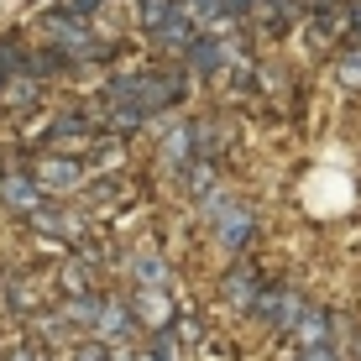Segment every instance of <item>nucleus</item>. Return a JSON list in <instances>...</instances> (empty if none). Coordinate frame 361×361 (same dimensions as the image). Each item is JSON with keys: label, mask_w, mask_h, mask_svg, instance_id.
<instances>
[{"label": "nucleus", "mask_w": 361, "mask_h": 361, "mask_svg": "<svg viewBox=\"0 0 361 361\" xmlns=\"http://www.w3.org/2000/svg\"><path fill=\"white\" fill-rule=\"evenodd\" d=\"M189 84L178 79L173 68H142V73H121V79L105 84V121L121 131H136L142 121L163 116L183 99Z\"/></svg>", "instance_id": "nucleus-1"}, {"label": "nucleus", "mask_w": 361, "mask_h": 361, "mask_svg": "<svg viewBox=\"0 0 361 361\" xmlns=\"http://www.w3.org/2000/svg\"><path fill=\"white\" fill-rule=\"evenodd\" d=\"M199 209H204L209 231H215V241L226 252H246V241H252V209L241 199H231L226 189H209V194H199Z\"/></svg>", "instance_id": "nucleus-2"}, {"label": "nucleus", "mask_w": 361, "mask_h": 361, "mask_svg": "<svg viewBox=\"0 0 361 361\" xmlns=\"http://www.w3.org/2000/svg\"><path fill=\"white\" fill-rule=\"evenodd\" d=\"M142 32L168 53H189L194 47V21L183 0H142Z\"/></svg>", "instance_id": "nucleus-3"}, {"label": "nucleus", "mask_w": 361, "mask_h": 361, "mask_svg": "<svg viewBox=\"0 0 361 361\" xmlns=\"http://www.w3.org/2000/svg\"><path fill=\"white\" fill-rule=\"evenodd\" d=\"M288 341H293V356H330L335 351V319L325 309L304 304L298 319H293V330H288Z\"/></svg>", "instance_id": "nucleus-4"}, {"label": "nucleus", "mask_w": 361, "mask_h": 361, "mask_svg": "<svg viewBox=\"0 0 361 361\" xmlns=\"http://www.w3.org/2000/svg\"><path fill=\"white\" fill-rule=\"evenodd\" d=\"M42 32H47V42H53L63 58H94V53H99V47L90 42V27H84L79 11H47V16H42Z\"/></svg>", "instance_id": "nucleus-5"}, {"label": "nucleus", "mask_w": 361, "mask_h": 361, "mask_svg": "<svg viewBox=\"0 0 361 361\" xmlns=\"http://www.w3.org/2000/svg\"><path fill=\"white\" fill-rule=\"evenodd\" d=\"M27 173L42 183V194H68V189H79V183H84V163L73 152H42Z\"/></svg>", "instance_id": "nucleus-6"}, {"label": "nucleus", "mask_w": 361, "mask_h": 361, "mask_svg": "<svg viewBox=\"0 0 361 361\" xmlns=\"http://www.w3.org/2000/svg\"><path fill=\"white\" fill-rule=\"evenodd\" d=\"M0 204L11 209V215H37V209L47 204V194H42V183L32 178L27 168H16V173H6V178H0Z\"/></svg>", "instance_id": "nucleus-7"}, {"label": "nucleus", "mask_w": 361, "mask_h": 361, "mask_svg": "<svg viewBox=\"0 0 361 361\" xmlns=\"http://www.w3.org/2000/svg\"><path fill=\"white\" fill-rule=\"evenodd\" d=\"M94 341H105V345H126L131 341V330H136V314H131V304L126 298H99V309H94Z\"/></svg>", "instance_id": "nucleus-8"}, {"label": "nucleus", "mask_w": 361, "mask_h": 361, "mask_svg": "<svg viewBox=\"0 0 361 361\" xmlns=\"http://www.w3.org/2000/svg\"><path fill=\"white\" fill-rule=\"evenodd\" d=\"M262 288H267V283H262V272H257L252 262H235L226 278H220V293H226V304L241 309V314H252V309H257Z\"/></svg>", "instance_id": "nucleus-9"}, {"label": "nucleus", "mask_w": 361, "mask_h": 361, "mask_svg": "<svg viewBox=\"0 0 361 361\" xmlns=\"http://www.w3.org/2000/svg\"><path fill=\"white\" fill-rule=\"evenodd\" d=\"M298 309H304V298H298L293 288H283V283H267L252 314H257V319H267V325H278V330H293Z\"/></svg>", "instance_id": "nucleus-10"}, {"label": "nucleus", "mask_w": 361, "mask_h": 361, "mask_svg": "<svg viewBox=\"0 0 361 361\" xmlns=\"http://www.w3.org/2000/svg\"><path fill=\"white\" fill-rule=\"evenodd\" d=\"M131 314H136V325H147V330H157L163 335L168 330V319H173V304H168V288H136L131 298Z\"/></svg>", "instance_id": "nucleus-11"}, {"label": "nucleus", "mask_w": 361, "mask_h": 361, "mask_svg": "<svg viewBox=\"0 0 361 361\" xmlns=\"http://www.w3.org/2000/svg\"><path fill=\"white\" fill-rule=\"evenodd\" d=\"M90 142H94V126L84 116H58L53 126H47V147H53V152H63V147H68V152L79 157Z\"/></svg>", "instance_id": "nucleus-12"}, {"label": "nucleus", "mask_w": 361, "mask_h": 361, "mask_svg": "<svg viewBox=\"0 0 361 361\" xmlns=\"http://www.w3.org/2000/svg\"><path fill=\"white\" fill-rule=\"evenodd\" d=\"M231 37H194V47H189V63L199 68V73H220L231 63Z\"/></svg>", "instance_id": "nucleus-13"}, {"label": "nucleus", "mask_w": 361, "mask_h": 361, "mask_svg": "<svg viewBox=\"0 0 361 361\" xmlns=\"http://www.w3.org/2000/svg\"><path fill=\"white\" fill-rule=\"evenodd\" d=\"M252 16H257L262 32H288L293 16H298V6H293V0H252Z\"/></svg>", "instance_id": "nucleus-14"}, {"label": "nucleus", "mask_w": 361, "mask_h": 361, "mask_svg": "<svg viewBox=\"0 0 361 361\" xmlns=\"http://www.w3.org/2000/svg\"><path fill=\"white\" fill-rule=\"evenodd\" d=\"M163 152H168L173 168H189L194 157H199V131H194V126H173V131L163 136Z\"/></svg>", "instance_id": "nucleus-15"}, {"label": "nucleus", "mask_w": 361, "mask_h": 361, "mask_svg": "<svg viewBox=\"0 0 361 361\" xmlns=\"http://www.w3.org/2000/svg\"><path fill=\"white\" fill-rule=\"evenodd\" d=\"M131 283L136 288H168V262L157 252H136L131 257Z\"/></svg>", "instance_id": "nucleus-16"}, {"label": "nucleus", "mask_w": 361, "mask_h": 361, "mask_svg": "<svg viewBox=\"0 0 361 361\" xmlns=\"http://www.w3.org/2000/svg\"><path fill=\"white\" fill-rule=\"evenodd\" d=\"M32 226L42 231V235H79V220L68 215V209H53V204H42L32 215Z\"/></svg>", "instance_id": "nucleus-17"}, {"label": "nucleus", "mask_w": 361, "mask_h": 361, "mask_svg": "<svg viewBox=\"0 0 361 361\" xmlns=\"http://www.w3.org/2000/svg\"><path fill=\"white\" fill-rule=\"evenodd\" d=\"M68 361H116V345H105V341H79L68 351Z\"/></svg>", "instance_id": "nucleus-18"}, {"label": "nucleus", "mask_w": 361, "mask_h": 361, "mask_svg": "<svg viewBox=\"0 0 361 361\" xmlns=\"http://www.w3.org/2000/svg\"><path fill=\"white\" fill-rule=\"evenodd\" d=\"M341 84H351V90H361V47H351V53H341Z\"/></svg>", "instance_id": "nucleus-19"}, {"label": "nucleus", "mask_w": 361, "mask_h": 361, "mask_svg": "<svg viewBox=\"0 0 361 361\" xmlns=\"http://www.w3.org/2000/svg\"><path fill=\"white\" fill-rule=\"evenodd\" d=\"M126 361H168V330H163V335H157V341H152V345H147V351H131Z\"/></svg>", "instance_id": "nucleus-20"}, {"label": "nucleus", "mask_w": 361, "mask_h": 361, "mask_svg": "<svg viewBox=\"0 0 361 361\" xmlns=\"http://www.w3.org/2000/svg\"><path fill=\"white\" fill-rule=\"evenodd\" d=\"M6 361H42V345H16Z\"/></svg>", "instance_id": "nucleus-21"}, {"label": "nucleus", "mask_w": 361, "mask_h": 361, "mask_svg": "<svg viewBox=\"0 0 361 361\" xmlns=\"http://www.w3.org/2000/svg\"><path fill=\"white\" fill-rule=\"evenodd\" d=\"M94 6H105V0H63V11H79V16H90Z\"/></svg>", "instance_id": "nucleus-22"}, {"label": "nucleus", "mask_w": 361, "mask_h": 361, "mask_svg": "<svg viewBox=\"0 0 361 361\" xmlns=\"http://www.w3.org/2000/svg\"><path fill=\"white\" fill-rule=\"evenodd\" d=\"M0 288H6V283H0Z\"/></svg>", "instance_id": "nucleus-23"}]
</instances>
